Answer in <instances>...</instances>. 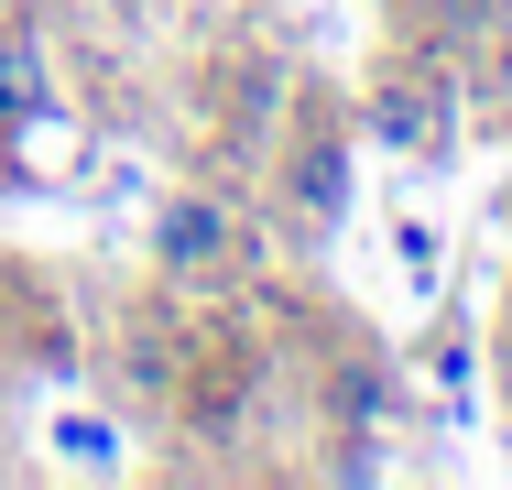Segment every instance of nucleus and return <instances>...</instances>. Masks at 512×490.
Masks as SVG:
<instances>
[{
    "label": "nucleus",
    "instance_id": "nucleus-6",
    "mask_svg": "<svg viewBox=\"0 0 512 490\" xmlns=\"http://www.w3.org/2000/svg\"><path fill=\"white\" fill-rule=\"evenodd\" d=\"M131 11H175V0H131Z\"/></svg>",
    "mask_w": 512,
    "mask_h": 490
},
{
    "label": "nucleus",
    "instance_id": "nucleus-4",
    "mask_svg": "<svg viewBox=\"0 0 512 490\" xmlns=\"http://www.w3.org/2000/svg\"><path fill=\"white\" fill-rule=\"evenodd\" d=\"M55 458H66V469H120V425H99V414H55Z\"/></svg>",
    "mask_w": 512,
    "mask_h": 490
},
{
    "label": "nucleus",
    "instance_id": "nucleus-1",
    "mask_svg": "<svg viewBox=\"0 0 512 490\" xmlns=\"http://www.w3.org/2000/svg\"><path fill=\"white\" fill-rule=\"evenodd\" d=\"M153 262L164 273H229L240 262V218H229V196H164L153 207Z\"/></svg>",
    "mask_w": 512,
    "mask_h": 490
},
{
    "label": "nucleus",
    "instance_id": "nucleus-3",
    "mask_svg": "<svg viewBox=\"0 0 512 490\" xmlns=\"http://www.w3.org/2000/svg\"><path fill=\"white\" fill-rule=\"evenodd\" d=\"M33 109H44V44H33V33H11V44H0V120L22 131Z\"/></svg>",
    "mask_w": 512,
    "mask_h": 490
},
{
    "label": "nucleus",
    "instance_id": "nucleus-5",
    "mask_svg": "<svg viewBox=\"0 0 512 490\" xmlns=\"http://www.w3.org/2000/svg\"><path fill=\"white\" fill-rule=\"evenodd\" d=\"M371 131H382V142H425V109H414V98L393 88V98H382V120H371Z\"/></svg>",
    "mask_w": 512,
    "mask_h": 490
},
{
    "label": "nucleus",
    "instance_id": "nucleus-2",
    "mask_svg": "<svg viewBox=\"0 0 512 490\" xmlns=\"http://www.w3.org/2000/svg\"><path fill=\"white\" fill-rule=\"evenodd\" d=\"M295 207H306V218H338V207H349V153H338V142H306V153H295Z\"/></svg>",
    "mask_w": 512,
    "mask_h": 490
}]
</instances>
